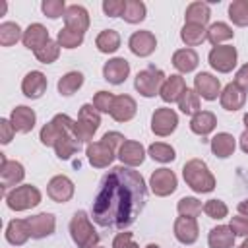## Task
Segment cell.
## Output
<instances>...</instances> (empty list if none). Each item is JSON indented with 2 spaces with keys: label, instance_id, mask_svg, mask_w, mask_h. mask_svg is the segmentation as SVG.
<instances>
[{
  "label": "cell",
  "instance_id": "obj_53",
  "mask_svg": "<svg viewBox=\"0 0 248 248\" xmlns=\"http://www.w3.org/2000/svg\"><path fill=\"white\" fill-rule=\"evenodd\" d=\"M240 149L244 153H248V130H244L242 136H240Z\"/></svg>",
  "mask_w": 248,
  "mask_h": 248
},
{
  "label": "cell",
  "instance_id": "obj_5",
  "mask_svg": "<svg viewBox=\"0 0 248 248\" xmlns=\"http://www.w3.org/2000/svg\"><path fill=\"white\" fill-rule=\"evenodd\" d=\"M70 234L78 248H95L99 244V232L93 229L85 211H76L70 221Z\"/></svg>",
  "mask_w": 248,
  "mask_h": 248
},
{
  "label": "cell",
  "instance_id": "obj_17",
  "mask_svg": "<svg viewBox=\"0 0 248 248\" xmlns=\"http://www.w3.org/2000/svg\"><path fill=\"white\" fill-rule=\"evenodd\" d=\"M130 74V64L126 58H112L108 62H105L103 66V76L108 83H114V85H120L126 81Z\"/></svg>",
  "mask_w": 248,
  "mask_h": 248
},
{
  "label": "cell",
  "instance_id": "obj_59",
  "mask_svg": "<svg viewBox=\"0 0 248 248\" xmlns=\"http://www.w3.org/2000/svg\"><path fill=\"white\" fill-rule=\"evenodd\" d=\"M95 248H101V246H95Z\"/></svg>",
  "mask_w": 248,
  "mask_h": 248
},
{
  "label": "cell",
  "instance_id": "obj_34",
  "mask_svg": "<svg viewBox=\"0 0 248 248\" xmlns=\"http://www.w3.org/2000/svg\"><path fill=\"white\" fill-rule=\"evenodd\" d=\"M83 85V74L81 72H68L58 79V91L64 97L74 95Z\"/></svg>",
  "mask_w": 248,
  "mask_h": 248
},
{
  "label": "cell",
  "instance_id": "obj_15",
  "mask_svg": "<svg viewBox=\"0 0 248 248\" xmlns=\"http://www.w3.org/2000/svg\"><path fill=\"white\" fill-rule=\"evenodd\" d=\"M128 46L136 56H149L157 48V39L151 31H136L132 33Z\"/></svg>",
  "mask_w": 248,
  "mask_h": 248
},
{
  "label": "cell",
  "instance_id": "obj_40",
  "mask_svg": "<svg viewBox=\"0 0 248 248\" xmlns=\"http://www.w3.org/2000/svg\"><path fill=\"white\" fill-rule=\"evenodd\" d=\"M178 108L184 114H198L200 112V95L194 89H186L182 93V97L178 99Z\"/></svg>",
  "mask_w": 248,
  "mask_h": 248
},
{
  "label": "cell",
  "instance_id": "obj_33",
  "mask_svg": "<svg viewBox=\"0 0 248 248\" xmlns=\"http://www.w3.org/2000/svg\"><path fill=\"white\" fill-rule=\"evenodd\" d=\"M95 45L101 52L105 54H110V52H116L118 46H120V35L114 31V29H105L97 35L95 39Z\"/></svg>",
  "mask_w": 248,
  "mask_h": 248
},
{
  "label": "cell",
  "instance_id": "obj_12",
  "mask_svg": "<svg viewBox=\"0 0 248 248\" xmlns=\"http://www.w3.org/2000/svg\"><path fill=\"white\" fill-rule=\"evenodd\" d=\"M46 194H48V198L52 202L66 203L74 196V182L68 176H64V174H56V176L50 178V182L46 186Z\"/></svg>",
  "mask_w": 248,
  "mask_h": 248
},
{
  "label": "cell",
  "instance_id": "obj_30",
  "mask_svg": "<svg viewBox=\"0 0 248 248\" xmlns=\"http://www.w3.org/2000/svg\"><path fill=\"white\" fill-rule=\"evenodd\" d=\"M207 242H209V248H232L234 232L231 231L229 225H219V227L209 231Z\"/></svg>",
  "mask_w": 248,
  "mask_h": 248
},
{
  "label": "cell",
  "instance_id": "obj_28",
  "mask_svg": "<svg viewBox=\"0 0 248 248\" xmlns=\"http://www.w3.org/2000/svg\"><path fill=\"white\" fill-rule=\"evenodd\" d=\"M215 126H217V116L209 110H200L190 120V130L198 136H207L209 132L215 130Z\"/></svg>",
  "mask_w": 248,
  "mask_h": 248
},
{
  "label": "cell",
  "instance_id": "obj_47",
  "mask_svg": "<svg viewBox=\"0 0 248 248\" xmlns=\"http://www.w3.org/2000/svg\"><path fill=\"white\" fill-rule=\"evenodd\" d=\"M114 95L110 91H99L95 93L93 97V107L99 110V112H110L112 110V105H114Z\"/></svg>",
  "mask_w": 248,
  "mask_h": 248
},
{
  "label": "cell",
  "instance_id": "obj_20",
  "mask_svg": "<svg viewBox=\"0 0 248 248\" xmlns=\"http://www.w3.org/2000/svg\"><path fill=\"white\" fill-rule=\"evenodd\" d=\"M64 21H66V27H68V29L85 33L87 27H89V14H87V10H85L83 6L72 4V6H68L66 12H64Z\"/></svg>",
  "mask_w": 248,
  "mask_h": 248
},
{
  "label": "cell",
  "instance_id": "obj_23",
  "mask_svg": "<svg viewBox=\"0 0 248 248\" xmlns=\"http://www.w3.org/2000/svg\"><path fill=\"white\" fill-rule=\"evenodd\" d=\"M186 89H188V87H186L184 78L178 76V74H172V76H169V78L165 79V83H163L159 95H161V99H163L165 103H178V99L182 97V93H184Z\"/></svg>",
  "mask_w": 248,
  "mask_h": 248
},
{
  "label": "cell",
  "instance_id": "obj_49",
  "mask_svg": "<svg viewBox=\"0 0 248 248\" xmlns=\"http://www.w3.org/2000/svg\"><path fill=\"white\" fill-rule=\"evenodd\" d=\"M231 231L234 236H248V217L246 215H236L231 219Z\"/></svg>",
  "mask_w": 248,
  "mask_h": 248
},
{
  "label": "cell",
  "instance_id": "obj_55",
  "mask_svg": "<svg viewBox=\"0 0 248 248\" xmlns=\"http://www.w3.org/2000/svg\"><path fill=\"white\" fill-rule=\"evenodd\" d=\"M6 8H8V6H6V2H0V16H4V14H6Z\"/></svg>",
  "mask_w": 248,
  "mask_h": 248
},
{
  "label": "cell",
  "instance_id": "obj_27",
  "mask_svg": "<svg viewBox=\"0 0 248 248\" xmlns=\"http://www.w3.org/2000/svg\"><path fill=\"white\" fill-rule=\"evenodd\" d=\"M23 45L29 48V50H37V48H41L43 45H46L48 41H50V37H48V31H46V27L45 25H41V23H31L25 31H23Z\"/></svg>",
  "mask_w": 248,
  "mask_h": 248
},
{
  "label": "cell",
  "instance_id": "obj_13",
  "mask_svg": "<svg viewBox=\"0 0 248 248\" xmlns=\"http://www.w3.org/2000/svg\"><path fill=\"white\" fill-rule=\"evenodd\" d=\"M25 170L23 165L17 161H8L6 155H0V182H2V190L6 192L10 186H16L23 180Z\"/></svg>",
  "mask_w": 248,
  "mask_h": 248
},
{
  "label": "cell",
  "instance_id": "obj_8",
  "mask_svg": "<svg viewBox=\"0 0 248 248\" xmlns=\"http://www.w3.org/2000/svg\"><path fill=\"white\" fill-rule=\"evenodd\" d=\"M165 79H167V76L163 74V70L149 66V68L138 72L136 81H134V87H136V91H138L140 95H143V97H155V95L161 91Z\"/></svg>",
  "mask_w": 248,
  "mask_h": 248
},
{
  "label": "cell",
  "instance_id": "obj_46",
  "mask_svg": "<svg viewBox=\"0 0 248 248\" xmlns=\"http://www.w3.org/2000/svg\"><path fill=\"white\" fill-rule=\"evenodd\" d=\"M41 10H43V14L46 16V17H50V19H56V17H64V12H66V4H64V0H45L43 4H41Z\"/></svg>",
  "mask_w": 248,
  "mask_h": 248
},
{
  "label": "cell",
  "instance_id": "obj_4",
  "mask_svg": "<svg viewBox=\"0 0 248 248\" xmlns=\"http://www.w3.org/2000/svg\"><path fill=\"white\" fill-rule=\"evenodd\" d=\"M182 176L186 184L198 194H207L215 188V176L209 172L205 161L202 159H190L182 167Z\"/></svg>",
  "mask_w": 248,
  "mask_h": 248
},
{
  "label": "cell",
  "instance_id": "obj_9",
  "mask_svg": "<svg viewBox=\"0 0 248 248\" xmlns=\"http://www.w3.org/2000/svg\"><path fill=\"white\" fill-rule=\"evenodd\" d=\"M236 48L232 45H219V46H213L209 50V64L213 70L221 72V74H227L231 72L234 66H236Z\"/></svg>",
  "mask_w": 248,
  "mask_h": 248
},
{
  "label": "cell",
  "instance_id": "obj_22",
  "mask_svg": "<svg viewBox=\"0 0 248 248\" xmlns=\"http://www.w3.org/2000/svg\"><path fill=\"white\" fill-rule=\"evenodd\" d=\"M219 101H221V107L225 108V110H238V108H242L244 107V103H246V93L232 81V83H227L225 85V89L221 91V95H219Z\"/></svg>",
  "mask_w": 248,
  "mask_h": 248
},
{
  "label": "cell",
  "instance_id": "obj_44",
  "mask_svg": "<svg viewBox=\"0 0 248 248\" xmlns=\"http://www.w3.org/2000/svg\"><path fill=\"white\" fill-rule=\"evenodd\" d=\"M176 209H178V213H180L182 217H192V219H196V217L202 213L203 207H202V202L196 200V198H180Z\"/></svg>",
  "mask_w": 248,
  "mask_h": 248
},
{
  "label": "cell",
  "instance_id": "obj_11",
  "mask_svg": "<svg viewBox=\"0 0 248 248\" xmlns=\"http://www.w3.org/2000/svg\"><path fill=\"white\" fill-rule=\"evenodd\" d=\"M149 186L155 196L165 198L176 190V174L170 169H157L149 176Z\"/></svg>",
  "mask_w": 248,
  "mask_h": 248
},
{
  "label": "cell",
  "instance_id": "obj_19",
  "mask_svg": "<svg viewBox=\"0 0 248 248\" xmlns=\"http://www.w3.org/2000/svg\"><path fill=\"white\" fill-rule=\"evenodd\" d=\"M174 236L178 238V242L182 244H194L200 236V227L198 221L192 217H178L174 221Z\"/></svg>",
  "mask_w": 248,
  "mask_h": 248
},
{
  "label": "cell",
  "instance_id": "obj_58",
  "mask_svg": "<svg viewBox=\"0 0 248 248\" xmlns=\"http://www.w3.org/2000/svg\"><path fill=\"white\" fill-rule=\"evenodd\" d=\"M145 248H159V244H147Z\"/></svg>",
  "mask_w": 248,
  "mask_h": 248
},
{
  "label": "cell",
  "instance_id": "obj_42",
  "mask_svg": "<svg viewBox=\"0 0 248 248\" xmlns=\"http://www.w3.org/2000/svg\"><path fill=\"white\" fill-rule=\"evenodd\" d=\"M56 41H58V45L64 46V48H76V46H79V45L83 43V33L64 27V29L58 31Z\"/></svg>",
  "mask_w": 248,
  "mask_h": 248
},
{
  "label": "cell",
  "instance_id": "obj_56",
  "mask_svg": "<svg viewBox=\"0 0 248 248\" xmlns=\"http://www.w3.org/2000/svg\"><path fill=\"white\" fill-rule=\"evenodd\" d=\"M238 248H248V236H246V238H244V242H242V244H240V246H238Z\"/></svg>",
  "mask_w": 248,
  "mask_h": 248
},
{
  "label": "cell",
  "instance_id": "obj_26",
  "mask_svg": "<svg viewBox=\"0 0 248 248\" xmlns=\"http://www.w3.org/2000/svg\"><path fill=\"white\" fill-rule=\"evenodd\" d=\"M136 101L130 97V95H118L114 99V105H112V110H110V116L116 120V122H128L136 116Z\"/></svg>",
  "mask_w": 248,
  "mask_h": 248
},
{
  "label": "cell",
  "instance_id": "obj_7",
  "mask_svg": "<svg viewBox=\"0 0 248 248\" xmlns=\"http://www.w3.org/2000/svg\"><path fill=\"white\" fill-rule=\"evenodd\" d=\"M6 203L14 211L31 209V207H35V205L41 203V192H39V188H35L31 184L16 186L12 192L6 194Z\"/></svg>",
  "mask_w": 248,
  "mask_h": 248
},
{
  "label": "cell",
  "instance_id": "obj_45",
  "mask_svg": "<svg viewBox=\"0 0 248 248\" xmlns=\"http://www.w3.org/2000/svg\"><path fill=\"white\" fill-rule=\"evenodd\" d=\"M203 213H205L207 217H211V219H223V217H227L229 207H227V203L221 202V200H207V202L203 203Z\"/></svg>",
  "mask_w": 248,
  "mask_h": 248
},
{
  "label": "cell",
  "instance_id": "obj_36",
  "mask_svg": "<svg viewBox=\"0 0 248 248\" xmlns=\"http://www.w3.org/2000/svg\"><path fill=\"white\" fill-rule=\"evenodd\" d=\"M232 29L227 25V23H223V21H217V23H211L209 25V29H207V41L213 45V46H219L221 43H225V41H229V39H232Z\"/></svg>",
  "mask_w": 248,
  "mask_h": 248
},
{
  "label": "cell",
  "instance_id": "obj_24",
  "mask_svg": "<svg viewBox=\"0 0 248 248\" xmlns=\"http://www.w3.org/2000/svg\"><path fill=\"white\" fill-rule=\"evenodd\" d=\"M35 120H37L35 110L29 108V107H25V105L16 107V108L12 110V114H10V122H12V126L16 128V132H21V134L31 132L33 126H35Z\"/></svg>",
  "mask_w": 248,
  "mask_h": 248
},
{
  "label": "cell",
  "instance_id": "obj_54",
  "mask_svg": "<svg viewBox=\"0 0 248 248\" xmlns=\"http://www.w3.org/2000/svg\"><path fill=\"white\" fill-rule=\"evenodd\" d=\"M238 211H240V215H246L248 217V200H244V202L238 203Z\"/></svg>",
  "mask_w": 248,
  "mask_h": 248
},
{
  "label": "cell",
  "instance_id": "obj_39",
  "mask_svg": "<svg viewBox=\"0 0 248 248\" xmlns=\"http://www.w3.org/2000/svg\"><path fill=\"white\" fill-rule=\"evenodd\" d=\"M124 21L128 23H140L145 19V4L141 0H126L124 8Z\"/></svg>",
  "mask_w": 248,
  "mask_h": 248
},
{
  "label": "cell",
  "instance_id": "obj_32",
  "mask_svg": "<svg viewBox=\"0 0 248 248\" xmlns=\"http://www.w3.org/2000/svg\"><path fill=\"white\" fill-rule=\"evenodd\" d=\"M186 23H192V25H205L211 17V12H209V4L205 2H192L188 8H186Z\"/></svg>",
  "mask_w": 248,
  "mask_h": 248
},
{
  "label": "cell",
  "instance_id": "obj_14",
  "mask_svg": "<svg viewBox=\"0 0 248 248\" xmlns=\"http://www.w3.org/2000/svg\"><path fill=\"white\" fill-rule=\"evenodd\" d=\"M194 91L205 101H215L221 95V81L207 72H200L194 78Z\"/></svg>",
  "mask_w": 248,
  "mask_h": 248
},
{
  "label": "cell",
  "instance_id": "obj_41",
  "mask_svg": "<svg viewBox=\"0 0 248 248\" xmlns=\"http://www.w3.org/2000/svg\"><path fill=\"white\" fill-rule=\"evenodd\" d=\"M147 153H149V157L153 159V161H159V163H170V161H174V149L169 145V143H161V141H157V143H151L149 145V149H147Z\"/></svg>",
  "mask_w": 248,
  "mask_h": 248
},
{
  "label": "cell",
  "instance_id": "obj_29",
  "mask_svg": "<svg viewBox=\"0 0 248 248\" xmlns=\"http://www.w3.org/2000/svg\"><path fill=\"white\" fill-rule=\"evenodd\" d=\"M198 62H200V56L194 48H180L172 54V66L182 74H188V72L196 70Z\"/></svg>",
  "mask_w": 248,
  "mask_h": 248
},
{
  "label": "cell",
  "instance_id": "obj_21",
  "mask_svg": "<svg viewBox=\"0 0 248 248\" xmlns=\"http://www.w3.org/2000/svg\"><path fill=\"white\" fill-rule=\"evenodd\" d=\"M46 85H48V81H46L45 74L33 70V72H29V74L23 78V81H21V91H23V95L29 97V99H39V97L46 91Z\"/></svg>",
  "mask_w": 248,
  "mask_h": 248
},
{
  "label": "cell",
  "instance_id": "obj_57",
  "mask_svg": "<svg viewBox=\"0 0 248 248\" xmlns=\"http://www.w3.org/2000/svg\"><path fill=\"white\" fill-rule=\"evenodd\" d=\"M242 120H244V126H246V130H248V112L244 114V118H242Z\"/></svg>",
  "mask_w": 248,
  "mask_h": 248
},
{
  "label": "cell",
  "instance_id": "obj_10",
  "mask_svg": "<svg viewBox=\"0 0 248 248\" xmlns=\"http://www.w3.org/2000/svg\"><path fill=\"white\" fill-rule=\"evenodd\" d=\"M178 126V114L172 110V108H167V107H161L153 112L151 116V130L155 136H170Z\"/></svg>",
  "mask_w": 248,
  "mask_h": 248
},
{
  "label": "cell",
  "instance_id": "obj_16",
  "mask_svg": "<svg viewBox=\"0 0 248 248\" xmlns=\"http://www.w3.org/2000/svg\"><path fill=\"white\" fill-rule=\"evenodd\" d=\"M29 229H31V238H45L50 236L56 229V219L52 213H37L27 219Z\"/></svg>",
  "mask_w": 248,
  "mask_h": 248
},
{
  "label": "cell",
  "instance_id": "obj_35",
  "mask_svg": "<svg viewBox=\"0 0 248 248\" xmlns=\"http://www.w3.org/2000/svg\"><path fill=\"white\" fill-rule=\"evenodd\" d=\"M180 39L188 45V46H198L207 39V29L202 25H192V23H184L182 31H180Z\"/></svg>",
  "mask_w": 248,
  "mask_h": 248
},
{
  "label": "cell",
  "instance_id": "obj_48",
  "mask_svg": "<svg viewBox=\"0 0 248 248\" xmlns=\"http://www.w3.org/2000/svg\"><path fill=\"white\" fill-rule=\"evenodd\" d=\"M126 8V0H105L103 2V12L108 17H122Z\"/></svg>",
  "mask_w": 248,
  "mask_h": 248
},
{
  "label": "cell",
  "instance_id": "obj_38",
  "mask_svg": "<svg viewBox=\"0 0 248 248\" xmlns=\"http://www.w3.org/2000/svg\"><path fill=\"white\" fill-rule=\"evenodd\" d=\"M229 17L234 25L246 27L248 25V0H234L229 4Z\"/></svg>",
  "mask_w": 248,
  "mask_h": 248
},
{
  "label": "cell",
  "instance_id": "obj_51",
  "mask_svg": "<svg viewBox=\"0 0 248 248\" xmlns=\"http://www.w3.org/2000/svg\"><path fill=\"white\" fill-rule=\"evenodd\" d=\"M14 132H16V128L12 126V122H10V120H6V118H2V120H0V141H2L4 145L12 141Z\"/></svg>",
  "mask_w": 248,
  "mask_h": 248
},
{
  "label": "cell",
  "instance_id": "obj_31",
  "mask_svg": "<svg viewBox=\"0 0 248 248\" xmlns=\"http://www.w3.org/2000/svg\"><path fill=\"white\" fill-rule=\"evenodd\" d=\"M234 147H236V141H234V138H232L231 134H227V132H221V134H217V136L211 140V151H213V155H217L219 159L231 157V155L234 153Z\"/></svg>",
  "mask_w": 248,
  "mask_h": 248
},
{
  "label": "cell",
  "instance_id": "obj_2",
  "mask_svg": "<svg viewBox=\"0 0 248 248\" xmlns=\"http://www.w3.org/2000/svg\"><path fill=\"white\" fill-rule=\"evenodd\" d=\"M74 122L68 114H56L50 122H46L41 128L39 140L43 145H52L56 149V155L60 159H70L78 149H79V141L76 140L74 134Z\"/></svg>",
  "mask_w": 248,
  "mask_h": 248
},
{
  "label": "cell",
  "instance_id": "obj_1",
  "mask_svg": "<svg viewBox=\"0 0 248 248\" xmlns=\"http://www.w3.org/2000/svg\"><path fill=\"white\" fill-rule=\"evenodd\" d=\"M147 188L141 174L130 167H114L101 182L93 200V221L105 229H126L141 213Z\"/></svg>",
  "mask_w": 248,
  "mask_h": 248
},
{
  "label": "cell",
  "instance_id": "obj_37",
  "mask_svg": "<svg viewBox=\"0 0 248 248\" xmlns=\"http://www.w3.org/2000/svg\"><path fill=\"white\" fill-rule=\"evenodd\" d=\"M19 39H23V33H21V29H19L17 23H14V21H4V23L0 25V45H2V46H12V45H16Z\"/></svg>",
  "mask_w": 248,
  "mask_h": 248
},
{
  "label": "cell",
  "instance_id": "obj_52",
  "mask_svg": "<svg viewBox=\"0 0 248 248\" xmlns=\"http://www.w3.org/2000/svg\"><path fill=\"white\" fill-rule=\"evenodd\" d=\"M234 83H236L244 93H248V64H244V66L236 72V76H234Z\"/></svg>",
  "mask_w": 248,
  "mask_h": 248
},
{
  "label": "cell",
  "instance_id": "obj_43",
  "mask_svg": "<svg viewBox=\"0 0 248 248\" xmlns=\"http://www.w3.org/2000/svg\"><path fill=\"white\" fill-rule=\"evenodd\" d=\"M58 54H60V45H58V41H52V39H50L46 45H43L41 48L35 50L37 60L43 62V64H50V62H54V60L58 58Z\"/></svg>",
  "mask_w": 248,
  "mask_h": 248
},
{
  "label": "cell",
  "instance_id": "obj_3",
  "mask_svg": "<svg viewBox=\"0 0 248 248\" xmlns=\"http://www.w3.org/2000/svg\"><path fill=\"white\" fill-rule=\"evenodd\" d=\"M124 141H126V138H124L120 132H107L101 141H91V143H87V149H85L87 161H89L95 169H105V167H108V165L114 161V157H116V153H118V149H120V145H122Z\"/></svg>",
  "mask_w": 248,
  "mask_h": 248
},
{
  "label": "cell",
  "instance_id": "obj_6",
  "mask_svg": "<svg viewBox=\"0 0 248 248\" xmlns=\"http://www.w3.org/2000/svg\"><path fill=\"white\" fill-rule=\"evenodd\" d=\"M99 126H101L99 110H97L93 105H83V107L79 108L78 120L74 122L76 140H78L79 143H91V138H93V134L97 132Z\"/></svg>",
  "mask_w": 248,
  "mask_h": 248
},
{
  "label": "cell",
  "instance_id": "obj_50",
  "mask_svg": "<svg viewBox=\"0 0 248 248\" xmlns=\"http://www.w3.org/2000/svg\"><path fill=\"white\" fill-rule=\"evenodd\" d=\"M112 248H140L136 242H134V236L132 232H118L112 240Z\"/></svg>",
  "mask_w": 248,
  "mask_h": 248
},
{
  "label": "cell",
  "instance_id": "obj_25",
  "mask_svg": "<svg viewBox=\"0 0 248 248\" xmlns=\"http://www.w3.org/2000/svg\"><path fill=\"white\" fill-rule=\"evenodd\" d=\"M31 238V229L27 219H12L6 227V240L14 246H21Z\"/></svg>",
  "mask_w": 248,
  "mask_h": 248
},
{
  "label": "cell",
  "instance_id": "obj_18",
  "mask_svg": "<svg viewBox=\"0 0 248 248\" xmlns=\"http://www.w3.org/2000/svg\"><path fill=\"white\" fill-rule=\"evenodd\" d=\"M118 159L122 161V165L126 167H138L143 163L145 159V149L140 141H134V140H126L120 149H118Z\"/></svg>",
  "mask_w": 248,
  "mask_h": 248
}]
</instances>
